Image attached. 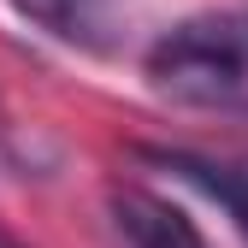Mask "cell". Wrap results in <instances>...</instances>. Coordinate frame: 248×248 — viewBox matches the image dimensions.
Instances as JSON below:
<instances>
[{
    "label": "cell",
    "mask_w": 248,
    "mask_h": 248,
    "mask_svg": "<svg viewBox=\"0 0 248 248\" xmlns=\"http://www.w3.org/2000/svg\"><path fill=\"white\" fill-rule=\"evenodd\" d=\"M142 71L154 95L195 112L248 118V12H195L148 47Z\"/></svg>",
    "instance_id": "6da1fadb"
},
{
    "label": "cell",
    "mask_w": 248,
    "mask_h": 248,
    "mask_svg": "<svg viewBox=\"0 0 248 248\" xmlns=\"http://www.w3.org/2000/svg\"><path fill=\"white\" fill-rule=\"evenodd\" d=\"M12 6L30 24H42V30H53L65 42H89L101 30V0H12Z\"/></svg>",
    "instance_id": "3957f363"
},
{
    "label": "cell",
    "mask_w": 248,
    "mask_h": 248,
    "mask_svg": "<svg viewBox=\"0 0 248 248\" xmlns=\"http://www.w3.org/2000/svg\"><path fill=\"white\" fill-rule=\"evenodd\" d=\"M0 248H24V242H12V236H6V231H0Z\"/></svg>",
    "instance_id": "277c9868"
},
{
    "label": "cell",
    "mask_w": 248,
    "mask_h": 248,
    "mask_svg": "<svg viewBox=\"0 0 248 248\" xmlns=\"http://www.w3.org/2000/svg\"><path fill=\"white\" fill-rule=\"evenodd\" d=\"M112 225L130 248H207V236L189 225V213L171 207L166 195H148L136 183L112 189Z\"/></svg>",
    "instance_id": "7a4b0ae2"
}]
</instances>
